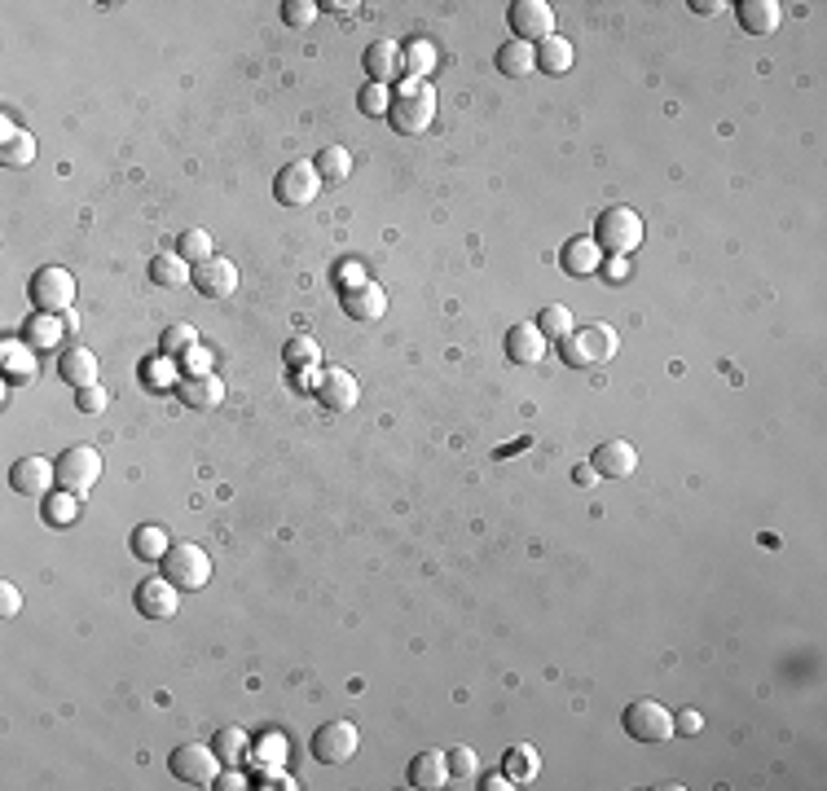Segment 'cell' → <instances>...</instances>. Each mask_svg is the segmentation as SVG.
I'll return each instance as SVG.
<instances>
[{"label":"cell","instance_id":"1","mask_svg":"<svg viewBox=\"0 0 827 791\" xmlns=\"http://www.w3.org/2000/svg\"><path fill=\"white\" fill-rule=\"evenodd\" d=\"M436 119V88L427 80H401L392 93V106H388V124L392 132L401 137H418L427 132Z\"/></svg>","mask_w":827,"mask_h":791},{"label":"cell","instance_id":"2","mask_svg":"<svg viewBox=\"0 0 827 791\" xmlns=\"http://www.w3.org/2000/svg\"><path fill=\"white\" fill-rule=\"evenodd\" d=\"M616 348H621V334H616L608 321H590V326L572 330L568 339H559V352L572 370H590V365H608Z\"/></svg>","mask_w":827,"mask_h":791},{"label":"cell","instance_id":"3","mask_svg":"<svg viewBox=\"0 0 827 791\" xmlns=\"http://www.w3.org/2000/svg\"><path fill=\"white\" fill-rule=\"evenodd\" d=\"M594 242H599V251L625 260V255H634L643 247V216L634 207H608L594 220Z\"/></svg>","mask_w":827,"mask_h":791},{"label":"cell","instance_id":"4","mask_svg":"<svg viewBox=\"0 0 827 791\" xmlns=\"http://www.w3.org/2000/svg\"><path fill=\"white\" fill-rule=\"evenodd\" d=\"M163 576H168L176 589H203L212 581V559L203 554V545L176 541L172 550L163 554Z\"/></svg>","mask_w":827,"mask_h":791},{"label":"cell","instance_id":"5","mask_svg":"<svg viewBox=\"0 0 827 791\" xmlns=\"http://www.w3.org/2000/svg\"><path fill=\"white\" fill-rule=\"evenodd\" d=\"M621 721H625V734L638 743H665L674 734V712L660 704V699H634Z\"/></svg>","mask_w":827,"mask_h":791},{"label":"cell","instance_id":"6","mask_svg":"<svg viewBox=\"0 0 827 791\" xmlns=\"http://www.w3.org/2000/svg\"><path fill=\"white\" fill-rule=\"evenodd\" d=\"M357 743H361V734L352 721H326V726H317L313 734V743H308V752H313V761H322V765H344L357 756Z\"/></svg>","mask_w":827,"mask_h":791},{"label":"cell","instance_id":"7","mask_svg":"<svg viewBox=\"0 0 827 791\" xmlns=\"http://www.w3.org/2000/svg\"><path fill=\"white\" fill-rule=\"evenodd\" d=\"M31 299H36V308L40 313H71V304H75V277L58 269V264H49V269H40L36 277H31Z\"/></svg>","mask_w":827,"mask_h":791},{"label":"cell","instance_id":"8","mask_svg":"<svg viewBox=\"0 0 827 791\" xmlns=\"http://www.w3.org/2000/svg\"><path fill=\"white\" fill-rule=\"evenodd\" d=\"M97 475H102V458H97V449H88V444H71V449H62L58 458V484L66 493H88V488L97 484Z\"/></svg>","mask_w":827,"mask_h":791},{"label":"cell","instance_id":"9","mask_svg":"<svg viewBox=\"0 0 827 791\" xmlns=\"http://www.w3.org/2000/svg\"><path fill=\"white\" fill-rule=\"evenodd\" d=\"M172 774L181 778V783H190V787H212L216 783V774H220V756L212 752V743H185V748H176L172 752Z\"/></svg>","mask_w":827,"mask_h":791},{"label":"cell","instance_id":"10","mask_svg":"<svg viewBox=\"0 0 827 791\" xmlns=\"http://www.w3.org/2000/svg\"><path fill=\"white\" fill-rule=\"evenodd\" d=\"M506 22H511L520 44H542L546 36H555V9L546 0H515Z\"/></svg>","mask_w":827,"mask_h":791},{"label":"cell","instance_id":"11","mask_svg":"<svg viewBox=\"0 0 827 791\" xmlns=\"http://www.w3.org/2000/svg\"><path fill=\"white\" fill-rule=\"evenodd\" d=\"M322 189V176H317L313 163H286L273 181V194H278L282 207H308Z\"/></svg>","mask_w":827,"mask_h":791},{"label":"cell","instance_id":"12","mask_svg":"<svg viewBox=\"0 0 827 791\" xmlns=\"http://www.w3.org/2000/svg\"><path fill=\"white\" fill-rule=\"evenodd\" d=\"M313 392L326 409H335V414H348V409H357V400H361V387L348 370H322L317 374V383H313Z\"/></svg>","mask_w":827,"mask_h":791},{"label":"cell","instance_id":"13","mask_svg":"<svg viewBox=\"0 0 827 791\" xmlns=\"http://www.w3.org/2000/svg\"><path fill=\"white\" fill-rule=\"evenodd\" d=\"M53 479H58V462L49 458H18L14 471H9V484L22 497H49Z\"/></svg>","mask_w":827,"mask_h":791},{"label":"cell","instance_id":"14","mask_svg":"<svg viewBox=\"0 0 827 791\" xmlns=\"http://www.w3.org/2000/svg\"><path fill=\"white\" fill-rule=\"evenodd\" d=\"M176 594H181V589H176L168 576H150V581H141L137 585V598H132V603H137V611L141 616H150V620H172L176 616Z\"/></svg>","mask_w":827,"mask_h":791},{"label":"cell","instance_id":"15","mask_svg":"<svg viewBox=\"0 0 827 791\" xmlns=\"http://www.w3.org/2000/svg\"><path fill=\"white\" fill-rule=\"evenodd\" d=\"M194 286L203 291L207 299H225L238 291V264L225 260V255H212V260L194 264Z\"/></svg>","mask_w":827,"mask_h":791},{"label":"cell","instance_id":"16","mask_svg":"<svg viewBox=\"0 0 827 791\" xmlns=\"http://www.w3.org/2000/svg\"><path fill=\"white\" fill-rule=\"evenodd\" d=\"M361 62H366L370 84H396V80L405 75V66H401V44H396V40H374Z\"/></svg>","mask_w":827,"mask_h":791},{"label":"cell","instance_id":"17","mask_svg":"<svg viewBox=\"0 0 827 791\" xmlns=\"http://www.w3.org/2000/svg\"><path fill=\"white\" fill-rule=\"evenodd\" d=\"M735 18L748 36H775L779 31V18H784V5L779 0H740L735 5Z\"/></svg>","mask_w":827,"mask_h":791},{"label":"cell","instance_id":"18","mask_svg":"<svg viewBox=\"0 0 827 791\" xmlns=\"http://www.w3.org/2000/svg\"><path fill=\"white\" fill-rule=\"evenodd\" d=\"M546 356V334L537 330V321H520V326H511L506 334V361L515 365H533Z\"/></svg>","mask_w":827,"mask_h":791},{"label":"cell","instance_id":"19","mask_svg":"<svg viewBox=\"0 0 827 791\" xmlns=\"http://www.w3.org/2000/svg\"><path fill=\"white\" fill-rule=\"evenodd\" d=\"M590 466H594V471H599L603 479H625V475H634L638 453H634V444H625V440H608V444H599V449H594Z\"/></svg>","mask_w":827,"mask_h":791},{"label":"cell","instance_id":"20","mask_svg":"<svg viewBox=\"0 0 827 791\" xmlns=\"http://www.w3.org/2000/svg\"><path fill=\"white\" fill-rule=\"evenodd\" d=\"M339 295H344V313L352 321H379L383 313H388V295H383L374 282L348 286V291H339Z\"/></svg>","mask_w":827,"mask_h":791},{"label":"cell","instance_id":"21","mask_svg":"<svg viewBox=\"0 0 827 791\" xmlns=\"http://www.w3.org/2000/svg\"><path fill=\"white\" fill-rule=\"evenodd\" d=\"M559 264H564L568 277H594L603 269V251H599V242L594 238H572L564 247V255H559Z\"/></svg>","mask_w":827,"mask_h":791},{"label":"cell","instance_id":"22","mask_svg":"<svg viewBox=\"0 0 827 791\" xmlns=\"http://www.w3.org/2000/svg\"><path fill=\"white\" fill-rule=\"evenodd\" d=\"M176 392H181V400L190 409H216L220 400H225V383H220L216 374H185Z\"/></svg>","mask_w":827,"mask_h":791},{"label":"cell","instance_id":"23","mask_svg":"<svg viewBox=\"0 0 827 791\" xmlns=\"http://www.w3.org/2000/svg\"><path fill=\"white\" fill-rule=\"evenodd\" d=\"M410 783L423 787V791L449 787V761H445V752H436V748L418 752L414 761H410Z\"/></svg>","mask_w":827,"mask_h":791},{"label":"cell","instance_id":"24","mask_svg":"<svg viewBox=\"0 0 827 791\" xmlns=\"http://www.w3.org/2000/svg\"><path fill=\"white\" fill-rule=\"evenodd\" d=\"M150 282L163 286V291H181V286L194 282V269L176 251L172 255H154V260H150Z\"/></svg>","mask_w":827,"mask_h":791},{"label":"cell","instance_id":"25","mask_svg":"<svg viewBox=\"0 0 827 791\" xmlns=\"http://www.w3.org/2000/svg\"><path fill=\"white\" fill-rule=\"evenodd\" d=\"M537 49V66H542L546 75H564L572 71V62H577V49H572V40H564L555 31V36H546L542 44H533Z\"/></svg>","mask_w":827,"mask_h":791},{"label":"cell","instance_id":"26","mask_svg":"<svg viewBox=\"0 0 827 791\" xmlns=\"http://www.w3.org/2000/svg\"><path fill=\"white\" fill-rule=\"evenodd\" d=\"M0 137H5V150H0V163L5 167H27L36 159V141H31V132H18L14 119H0Z\"/></svg>","mask_w":827,"mask_h":791},{"label":"cell","instance_id":"27","mask_svg":"<svg viewBox=\"0 0 827 791\" xmlns=\"http://www.w3.org/2000/svg\"><path fill=\"white\" fill-rule=\"evenodd\" d=\"M58 370H62L66 383L80 392V387H93V383H97V356L88 352V348H66L62 361H58Z\"/></svg>","mask_w":827,"mask_h":791},{"label":"cell","instance_id":"28","mask_svg":"<svg viewBox=\"0 0 827 791\" xmlns=\"http://www.w3.org/2000/svg\"><path fill=\"white\" fill-rule=\"evenodd\" d=\"M401 66H405V80H427V75L436 71V44H432V40H423V36L405 40Z\"/></svg>","mask_w":827,"mask_h":791},{"label":"cell","instance_id":"29","mask_svg":"<svg viewBox=\"0 0 827 791\" xmlns=\"http://www.w3.org/2000/svg\"><path fill=\"white\" fill-rule=\"evenodd\" d=\"M542 774V756H537L533 743H515L511 752H506V778H511L515 787L533 783V778Z\"/></svg>","mask_w":827,"mask_h":791},{"label":"cell","instance_id":"30","mask_svg":"<svg viewBox=\"0 0 827 791\" xmlns=\"http://www.w3.org/2000/svg\"><path fill=\"white\" fill-rule=\"evenodd\" d=\"M282 361L291 365L295 374H308V370H317V365H322V348H317L313 334H291V339H286V348H282Z\"/></svg>","mask_w":827,"mask_h":791},{"label":"cell","instance_id":"31","mask_svg":"<svg viewBox=\"0 0 827 791\" xmlns=\"http://www.w3.org/2000/svg\"><path fill=\"white\" fill-rule=\"evenodd\" d=\"M168 550H172L168 528H159V523H146V528L132 532V554H137L141 563H163V554Z\"/></svg>","mask_w":827,"mask_h":791},{"label":"cell","instance_id":"32","mask_svg":"<svg viewBox=\"0 0 827 791\" xmlns=\"http://www.w3.org/2000/svg\"><path fill=\"white\" fill-rule=\"evenodd\" d=\"M533 66H537V49H533V44L511 40V44H502V49H498V71L506 75V80H524Z\"/></svg>","mask_w":827,"mask_h":791},{"label":"cell","instance_id":"33","mask_svg":"<svg viewBox=\"0 0 827 791\" xmlns=\"http://www.w3.org/2000/svg\"><path fill=\"white\" fill-rule=\"evenodd\" d=\"M212 752L220 756V765H242V761H247V756H251V734H247V730H238V726L216 730Z\"/></svg>","mask_w":827,"mask_h":791},{"label":"cell","instance_id":"34","mask_svg":"<svg viewBox=\"0 0 827 791\" xmlns=\"http://www.w3.org/2000/svg\"><path fill=\"white\" fill-rule=\"evenodd\" d=\"M62 330H66V321H62L58 313H40V317H31V321H27L22 339H27L31 348H58V343H62Z\"/></svg>","mask_w":827,"mask_h":791},{"label":"cell","instance_id":"35","mask_svg":"<svg viewBox=\"0 0 827 791\" xmlns=\"http://www.w3.org/2000/svg\"><path fill=\"white\" fill-rule=\"evenodd\" d=\"M317 176H322V185H344L348 181V172H352V154L344 146H326L322 154H317Z\"/></svg>","mask_w":827,"mask_h":791},{"label":"cell","instance_id":"36","mask_svg":"<svg viewBox=\"0 0 827 791\" xmlns=\"http://www.w3.org/2000/svg\"><path fill=\"white\" fill-rule=\"evenodd\" d=\"M80 519V493H49L44 497V523L49 528H66V523H75Z\"/></svg>","mask_w":827,"mask_h":791},{"label":"cell","instance_id":"37","mask_svg":"<svg viewBox=\"0 0 827 791\" xmlns=\"http://www.w3.org/2000/svg\"><path fill=\"white\" fill-rule=\"evenodd\" d=\"M445 761H449V783H458V787H471L480 778V756L471 752V748H449L445 752Z\"/></svg>","mask_w":827,"mask_h":791},{"label":"cell","instance_id":"38","mask_svg":"<svg viewBox=\"0 0 827 791\" xmlns=\"http://www.w3.org/2000/svg\"><path fill=\"white\" fill-rule=\"evenodd\" d=\"M176 255H181L185 264H203V260H212V233L207 229H185L181 238H176Z\"/></svg>","mask_w":827,"mask_h":791},{"label":"cell","instance_id":"39","mask_svg":"<svg viewBox=\"0 0 827 791\" xmlns=\"http://www.w3.org/2000/svg\"><path fill=\"white\" fill-rule=\"evenodd\" d=\"M251 761H256L260 770H278V765L286 761V739H282V734H273V730H269L260 743H251Z\"/></svg>","mask_w":827,"mask_h":791},{"label":"cell","instance_id":"40","mask_svg":"<svg viewBox=\"0 0 827 791\" xmlns=\"http://www.w3.org/2000/svg\"><path fill=\"white\" fill-rule=\"evenodd\" d=\"M537 330H542L546 339H555V343L568 339V334H572V313L564 304H550V308H542V317H537Z\"/></svg>","mask_w":827,"mask_h":791},{"label":"cell","instance_id":"41","mask_svg":"<svg viewBox=\"0 0 827 791\" xmlns=\"http://www.w3.org/2000/svg\"><path fill=\"white\" fill-rule=\"evenodd\" d=\"M198 343V330L190 321H176V326L163 330V356H185Z\"/></svg>","mask_w":827,"mask_h":791},{"label":"cell","instance_id":"42","mask_svg":"<svg viewBox=\"0 0 827 791\" xmlns=\"http://www.w3.org/2000/svg\"><path fill=\"white\" fill-rule=\"evenodd\" d=\"M5 370H9V378L14 383H31L36 378V361H31V352H22L14 339L5 343Z\"/></svg>","mask_w":827,"mask_h":791},{"label":"cell","instance_id":"43","mask_svg":"<svg viewBox=\"0 0 827 791\" xmlns=\"http://www.w3.org/2000/svg\"><path fill=\"white\" fill-rule=\"evenodd\" d=\"M357 106H361V115H388V106H392V93H388V84H366L361 88V97H357Z\"/></svg>","mask_w":827,"mask_h":791},{"label":"cell","instance_id":"44","mask_svg":"<svg viewBox=\"0 0 827 791\" xmlns=\"http://www.w3.org/2000/svg\"><path fill=\"white\" fill-rule=\"evenodd\" d=\"M176 356H159V361H146V383L150 387H172L176 383Z\"/></svg>","mask_w":827,"mask_h":791},{"label":"cell","instance_id":"45","mask_svg":"<svg viewBox=\"0 0 827 791\" xmlns=\"http://www.w3.org/2000/svg\"><path fill=\"white\" fill-rule=\"evenodd\" d=\"M313 18H317V5H308V0H286V5H282V22H286V27H308Z\"/></svg>","mask_w":827,"mask_h":791},{"label":"cell","instance_id":"46","mask_svg":"<svg viewBox=\"0 0 827 791\" xmlns=\"http://www.w3.org/2000/svg\"><path fill=\"white\" fill-rule=\"evenodd\" d=\"M106 400H110V396L93 383V387H80V396H75V409H80V414H102Z\"/></svg>","mask_w":827,"mask_h":791},{"label":"cell","instance_id":"47","mask_svg":"<svg viewBox=\"0 0 827 791\" xmlns=\"http://www.w3.org/2000/svg\"><path fill=\"white\" fill-rule=\"evenodd\" d=\"M181 365H185V374H212V352L194 343V348L181 356Z\"/></svg>","mask_w":827,"mask_h":791},{"label":"cell","instance_id":"48","mask_svg":"<svg viewBox=\"0 0 827 791\" xmlns=\"http://www.w3.org/2000/svg\"><path fill=\"white\" fill-rule=\"evenodd\" d=\"M704 730V717L696 708H682V712H674V734H700Z\"/></svg>","mask_w":827,"mask_h":791},{"label":"cell","instance_id":"49","mask_svg":"<svg viewBox=\"0 0 827 791\" xmlns=\"http://www.w3.org/2000/svg\"><path fill=\"white\" fill-rule=\"evenodd\" d=\"M18 607H22V594L5 581V585H0V611H5V616H18Z\"/></svg>","mask_w":827,"mask_h":791},{"label":"cell","instance_id":"50","mask_svg":"<svg viewBox=\"0 0 827 791\" xmlns=\"http://www.w3.org/2000/svg\"><path fill=\"white\" fill-rule=\"evenodd\" d=\"M216 791H238V787H247V778L238 774V765H229V774H216Z\"/></svg>","mask_w":827,"mask_h":791},{"label":"cell","instance_id":"51","mask_svg":"<svg viewBox=\"0 0 827 791\" xmlns=\"http://www.w3.org/2000/svg\"><path fill=\"white\" fill-rule=\"evenodd\" d=\"M335 277H339V286H344V291H348V286H361V282H366L361 264H339V273H335Z\"/></svg>","mask_w":827,"mask_h":791},{"label":"cell","instance_id":"52","mask_svg":"<svg viewBox=\"0 0 827 791\" xmlns=\"http://www.w3.org/2000/svg\"><path fill=\"white\" fill-rule=\"evenodd\" d=\"M691 9H696L700 18H713V14H722L726 5H722V0H691Z\"/></svg>","mask_w":827,"mask_h":791},{"label":"cell","instance_id":"53","mask_svg":"<svg viewBox=\"0 0 827 791\" xmlns=\"http://www.w3.org/2000/svg\"><path fill=\"white\" fill-rule=\"evenodd\" d=\"M317 9H330V14H352V9H361L357 0H326V5H317Z\"/></svg>","mask_w":827,"mask_h":791},{"label":"cell","instance_id":"54","mask_svg":"<svg viewBox=\"0 0 827 791\" xmlns=\"http://www.w3.org/2000/svg\"><path fill=\"white\" fill-rule=\"evenodd\" d=\"M484 787H489V791H511L515 783H511V778H506V770H502V774H489V778H484Z\"/></svg>","mask_w":827,"mask_h":791},{"label":"cell","instance_id":"55","mask_svg":"<svg viewBox=\"0 0 827 791\" xmlns=\"http://www.w3.org/2000/svg\"><path fill=\"white\" fill-rule=\"evenodd\" d=\"M572 479H577V484H594V479H599V471H594V466L586 462V466H577V471H572Z\"/></svg>","mask_w":827,"mask_h":791}]
</instances>
